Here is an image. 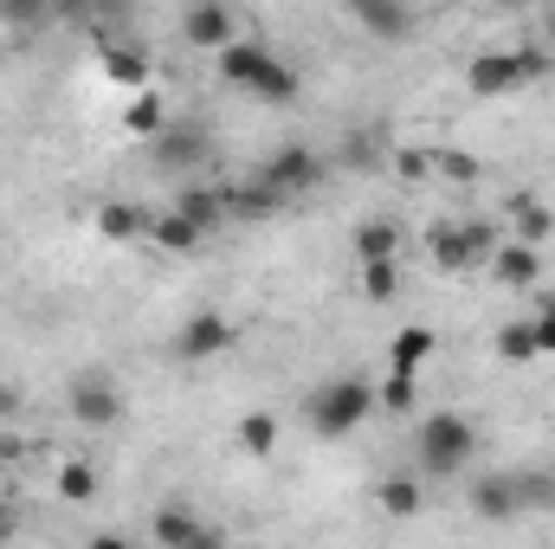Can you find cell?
I'll return each mask as SVG.
<instances>
[{"mask_svg":"<svg viewBox=\"0 0 555 549\" xmlns=\"http://www.w3.org/2000/svg\"><path fill=\"white\" fill-rule=\"evenodd\" d=\"M85 549H137V544H130V537H117V531H111V537H91V544H85Z\"/></svg>","mask_w":555,"mask_h":549,"instance_id":"obj_40","label":"cell"},{"mask_svg":"<svg viewBox=\"0 0 555 549\" xmlns=\"http://www.w3.org/2000/svg\"><path fill=\"white\" fill-rule=\"evenodd\" d=\"M310 433L317 439H343V433H356L369 413H375V388L362 382V375H336L330 388H317L310 395Z\"/></svg>","mask_w":555,"mask_h":549,"instance_id":"obj_3","label":"cell"},{"mask_svg":"<svg viewBox=\"0 0 555 549\" xmlns=\"http://www.w3.org/2000/svg\"><path fill=\"white\" fill-rule=\"evenodd\" d=\"M181 39L220 59V52L240 39V20H233V7H227V0H194V7H181Z\"/></svg>","mask_w":555,"mask_h":549,"instance_id":"obj_4","label":"cell"},{"mask_svg":"<svg viewBox=\"0 0 555 549\" xmlns=\"http://www.w3.org/2000/svg\"><path fill=\"white\" fill-rule=\"evenodd\" d=\"M433 175L452 181V188H478V181H485V162L465 155V149H433Z\"/></svg>","mask_w":555,"mask_h":549,"instance_id":"obj_22","label":"cell"},{"mask_svg":"<svg viewBox=\"0 0 555 549\" xmlns=\"http://www.w3.org/2000/svg\"><path fill=\"white\" fill-rule=\"evenodd\" d=\"M498 362H511V369H530V362H537V330H530V317H511V323L498 330Z\"/></svg>","mask_w":555,"mask_h":549,"instance_id":"obj_20","label":"cell"},{"mask_svg":"<svg viewBox=\"0 0 555 549\" xmlns=\"http://www.w3.org/2000/svg\"><path fill=\"white\" fill-rule=\"evenodd\" d=\"M98 233L104 240H137V233H149V207H137V201H104L98 207Z\"/></svg>","mask_w":555,"mask_h":549,"instance_id":"obj_18","label":"cell"},{"mask_svg":"<svg viewBox=\"0 0 555 549\" xmlns=\"http://www.w3.org/2000/svg\"><path fill=\"white\" fill-rule=\"evenodd\" d=\"M395 253H401V233H395V220H362L356 227V259L362 266H395Z\"/></svg>","mask_w":555,"mask_h":549,"instance_id":"obj_15","label":"cell"},{"mask_svg":"<svg viewBox=\"0 0 555 549\" xmlns=\"http://www.w3.org/2000/svg\"><path fill=\"white\" fill-rule=\"evenodd\" d=\"M530 330H537V356H555V297H537Z\"/></svg>","mask_w":555,"mask_h":549,"instance_id":"obj_34","label":"cell"},{"mask_svg":"<svg viewBox=\"0 0 555 549\" xmlns=\"http://www.w3.org/2000/svg\"><path fill=\"white\" fill-rule=\"evenodd\" d=\"M362 291H369L375 304H388V297L401 291V272H395V266H362Z\"/></svg>","mask_w":555,"mask_h":549,"instance_id":"obj_35","label":"cell"},{"mask_svg":"<svg viewBox=\"0 0 555 549\" xmlns=\"http://www.w3.org/2000/svg\"><path fill=\"white\" fill-rule=\"evenodd\" d=\"M175 214H181L201 240L233 220V214H227V188H181V194H175Z\"/></svg>","mask_w":555,"mask_h":549,"instance_id":"obj_10","label":"cell"},{"mask_svg":"<svg viewBox=\"0 0 555 549\" xmlns=\"http://www.w3.org/2000/svg\"><path fill=\"white\" fill-rule=\"evenodd\" d=\"M511 52H517L524 85H537V78H550V72H555V52H543V46H511Z\"/></svg>","mask_w":555,"mask_h":549,"instance_id":"obj_33","label":"cell"},{"mask_svg":"<svg viewBox=\"0 0 555 549\" xmlns=\"http://www.w3.org/2000/svg\"><path fill=\"white\" fill-rule=\"evenodd\" d=\"M59 498L91 505V498H98V472H91V465H78V459H72V465H59Z\"/></svg>","mask_w":555,"mask_h":549,"instance_id":"obj_28","label":"cell"},{"mask_svg":"<svg viewBox=\"0 0 555 549\" xmlns=\"http://www.w3.org/2000/svg\"><path fill=\"white\" fill-rule=\"evenodd\" d=\"M124 124H130L137 137H162V130H168V111H162V98H155V91H137Z\"/></svg>","mask_w":555,"mask_h":549,"instance_id":"obj_27","label":"cell"},{"mask_svg":"<svg viewBox=\"0 0 555 549\" xmlns=\"http://www.w3.org/2000/svg\"><path fill=\"white\" fill-rule=\"evenodd\" d=\"M375 505H382L388 518H414V511H420V478H382Z\"/></svg>","mask_w":555,"mask_h":549,"instance_id":"obj_26","label":"cell"},{"mask_svg":"<svg viewBox=\"0 0 555 549\" xmlns=\"http://www.w3.org/2000/svg\"><path fill=\"white\" fill-rule=\"evenodd\" d=\"M388 162H395L401 181H433V149H395Z\"/></svg>","mask_w":555,"mask_h":549,"instance_id":"obj_32","label":"cell"},{"mask_svg":"<svg viewBox=\"0 0 555 549\" xmlns=\"http://www.w3.org/2000/svg\"><path fill=\"white\" fill-rule=\"evenodd\" d=\"M426 253H433L439 272H472V246H465V227H459V220H439V227L426 233Z\"/></svg>","mask_w":555,"mask_h":549,"instance_id":"obj_16","label":"cell"},{"mask_svg":"<svg viewBox=\"0 0 555 549\" xmlns=\"http://www.w3.org/2000/svg\"><path fill=\"white\" fill-rule=\"evenodd\" d=\"M511 485H517V511L530 518V511H555V472H511Z\"/></svg>","mask_w":555,"mask_h":549,"instance_id":"obj_25","label":"cell"},{"mask_svg":"<svg viewBox=\"0 0 555 549\" xmlns=\"http://www.w3.org/2000/svg\"><path fill=\"white\" fill-rule=\"evenodd\" d=\"M13 537H20V511H7V505H0V544H13Z\"/></svg>","mask_w":555,"mask_h":549,"instance_id":"obj_39","label":"cell"},{"mask_svg":"<svg viewBox=\"0 0 555 549\" xmlns=\"http://www.w3.org/2000/svg\"><path fill=\"white\" fill-rule=\"evenodd\" d=\"M181 549H227V537H220L214 524H201V531H194V537H188Z\"/></svg>","mask_w":555,"mask_h":549,"instance_id":"obj_36","label":"cell"},{"mask_svg":"<svg viewBox=\"0 0 555 549\" xmlns=\"http://www.w3.org/2000/svg\"><path fill=\"white\" fill-rule=\"evenodd\" d=\"M349 20L369 26L375 39H408L414 33V7L408 0H349Z\"/></svg>","mask_w":555,"mask_h":549,"instance_id":"obj_8","label":"cell"},{"mask_svg":"<svg viewBox=\"0 0 555 549\" xmlns=\"http://www.w3.org/2000/svg\"><path fill=\"white\" fill-rule=\"evenodd\" d=\"M537 33H543V52H555V7H543V13H537Z\"/></svg>","mask_w":555,"mask_h":549,"instance_id":"obj_37","label":"cell"},{"mask_svg":"<svg viewBox=\"0 0 555 549\" xmlns=\"http://www.w3.org/2000/svg\"><path fill=\"white\" fill-rule=\"evenodd\" d=\"M149 233H155V246H162V253H194V246H201V233H194V227H188L175 207L149 214Z\"/></svg>","mask_w":555,"mask_h":549,"instance_id":"obj_23","label":"cell"},{"mask_svg":"<svg viewBox=\"0 0 555 549\" xmlns=\"http://www.w3.org/2000/svg\"><path fill=\"white\" fill-rule=\"evenodd\" d=\"M220 78H227L233 91L259 98V104H297V72L278 59L272 46H259V39H233V46L220 52Z\"/></svg>","mask_w":555,"mask_h":549,"instance_id":"obj_1","label":"cell"},{"mask_svg":"<svg viewBox=\"0 0 555 549\" xmlns=\"http://www.w3.org/2000/svg\"><path fill=\"white\" fill-rule=\"evenodd\" d=\"M240 452H253V459H272V452H278V413H266V408L240 413Z\"/></svg>","mask_w":555,"mask_h":549,"instance_id":"obj_21","label":"cell"},{"mask_svg":"<svg viewBox=\"0 0 555 549\" xmlns=\"http://www.w3.org/2000/svg\"><path fill=\"white\" fill-rule=\"evenodd\" d=\"M201 149H207L201 130H188V124L175 130V124H168V130L155 137V162H162V168H188V162H201Z\"/></svg>","mask_w":555,"mask_h":549,"instance_id":"obj_19","label":"cell"},{"mask_svg":"<svg viewBox=\"0 0 555 549\" xmlns=\"http://www.w3.org/2000/svg\"><path fill=\"white\" fill-rule=\"evenodd\" d=\"M284 207V194H272L266 181H246V188H227V214L233 220H272Z\"/></svg>","mask_w":555,"mask_h":549,"instance_id":"obj_17","label":"cell"},{"mask_svg":"<svg viewBox=\"0 0 555 549\" xmlns=\"http://www.w3.org/2000/svg\"><path fill=\"white\" fill-rule=\"evenodd\" d=\"M504 214H511V227H517V240L543 253V240H550V227H555V214H550V207H543L537 194H511V201H504Z\"/></svg>","mask_w":555,"mask_h":549,"instance_id":"obj_14","label":"cell"},{"mask_svg":"<svg viewBox=\"0 0 555 549\" xmlns=\"http://www.w3.org/2000/svg\"><path fill=\"white\" fill-rule=\"evenodd\" d=\"M414 452H420V472L459 478V472L472 465V452H478V426H472L465 413H452V408H433L426 420H420V433H414Z\"/></svg>","mask_w":555,"mask_h":549,"instance_id":"obj_2","label":"cell"},{"mask_svg":"<svg viewBox=\"0 0 555 549\" xmlns=\"http://www.w3.org/2000/svg\"><path fill=\"white\" fill-rule=\"evenodd\" d=\"M124 388L111 382V375H78L72 382V420L78 426H91V433H104V426H117L124 420Z\"/></svg>","mask_w":555,"mask_h":549,"instance_id":"obj_6","label":"cell"},{"mask_svg":"<svg viewBox=\"0 0 555 549\" xmlns=\"http://www.w3.org/2000/svg\"><path fill=\"white\" fill-rule=\"evenodd\" d=\"M491 272L504 278V284H517V291H537V284H543V253L524 246V240H504L498 259H491Z\"/></svg>","mask_w":555,"mask_h":549,"instance_id":"obj_13","label":"cell"},{"mask_svg":"<svg viewBox=\"0 0 555 549\" xmlns=\"http://www.w3.org/2000/svg\"><path fill=\"white\" fill-rule=\"evenodd\" d=\"M420 395H414V382H401V375H388L382 388H375V413H408Z\"/></svg>","mask_w":555,"mask_h":549,"instance_id":"obj_31","label":"cell"},{"mask_svg":"<svg viewBox=\"0 0 555 549\" xmlns=\"http://www.w3.org/2000/svg\"><path fill=\"white\" fill-rule=\"evenodd\" d=\"M149 531H155V544H162V549H181L188 537H194V531H201V518H194L188 505H162Z\"/></svg>","mask_w":555,"mask_h":549,"instance_id":"obj_24","label":"cell"},{"mask_svg":"<svg viewBox=\"0 0 555 549\" xmlns=\"http://www.w3.org/2000/svg\"><path fill=\"white\" fill-rule=\"evenodd\" d=\"M227 349H233L227 310H194V317L181 323V336H175V356H181V362H214V356H227Z\"/></svg>","mask_w":555,"mask_h":549,"instance_id":"obj_7","label":"cell"},{"mask_svg":"<svg viewBox=\"0 0 555 549\" xmlns=\"http://www.w3.org/2000/svg\"><path fill=\"white\" fill-rule=\"evenodd\" d=\"M104 78H117V85H137V91H142V78H149V59L117 46V52H104Z\"/></svg>","mask_w":555,"mask_h":549,"instance_id":"obj_30","label":"cell"},{"mask_svg":"<svg viewBox=\"0 0 555 549\" xmlns=\"http://www.w3.org/2000/svg\"><path fill=\"white\" fill-rule=\"evenodd\" d=\"M433 356H439V336H433V330H401V336H395V343H388V375H401V382H414L420 369H426V362H433Z\"/></svg>","mask_w":555,"mask_h":549,"instance_id":"obj_12","label":"cell"},{"mask_svg":"<svg viewBox=\"0 0 555 549\" xmlns=\"http://www.w3.org/2000/svg\"><path fill=\"white\" fill-rule=\"evenodd\" d=\"M459 227H465L472 266H491V259H498V246H504V240H498V227H491V220H459Z\"/></svg>","mask_w":555,"mask_h":549,"instance_id":"obj_29","label":"cell"},{"mask_svg":"<svg viewBox=\"0 0 555 549\" xmlns=\"http://www.w3.org/2000/svg\"><path fill=\"white\" fill-rule=\"evenodd\" d=\"M465 85H472L478 98H504V91H517V85H524L517 52H478V59L465 65Z\"/></svg>","mask_w":555,"mask_h":549,"instance_id":"obj_9","label":"cell"},{"mask_svg":"<svg viewBox=\"0 0 555 549\" xmlns=\"http://www.w3.org/2000/svg\"><path fill=\"white\" fill-rule=\"evenodd\" d=\"M317 175H323V155L317 149H304V142H284L266 155V168H259V181L272 188V194H304V188H317Z\"/></svg>","mask_w":555,"mask_h":549,"instance_id":"obj_5","label":"cell"},{"mask_svg":"<svg viewBox=\"0 0 555 549\" xmlns=\"http://www.w3.org/2000/svg\"><path fill=\"white\" fill-rule=\"evenodd\" d=\"M472 511H478L485 524H517L524 511H517V485H511V472H485V478H472Z\"/></svg>","mask_w":555,"mask_h":549,"instance_id":"obj_11","label":"cell"},{"mask_svg":"<svg viewBox=\"0 0 555 549\" xmlns=\"http://www.w3.org/2000/svg\"><path fill=\"white\" fill-rule=\"evenodd\" d=\"M20 408H26V395H20L13 382H0V413H20Z\"/></svg>","mask_w":555,"mask_h":549,"instance_id":"obj_38","label":"cell"}]
</instances>
